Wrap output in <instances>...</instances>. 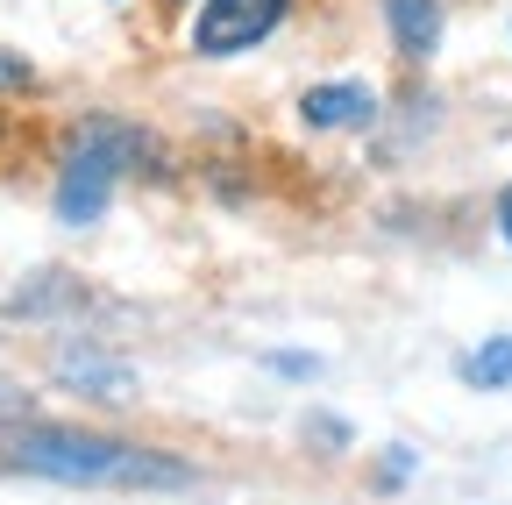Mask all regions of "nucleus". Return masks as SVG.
<instances>
[{
  "instance_id": "39448f33",
  "label": "nucleus",
  "mask_w": 512,
  "mask_h": 505,
  "mask_svg": "<svg viewBox=\"0 0 512 505\" xmlns=\"http://www.w3.org/2000/svg\"><path fill=\"white\" fill-rule=\"evenodd\" d=\"M299 114H306V129H370V121H377V93L356 86V79L313 86V93L299 100Z\"/></svg>"
},
{
  "instance_id": "6e6552de",
  "label": "nucleus",
  "mask_w": 512,
  "mask_h": 505,
  "mask_svg": "<svg viewBox=\"0 0 512 505\" xmlns=\"http://www.w3.org/2000/svg\"><path fill=\"white\" fill-rule=\"evenodd\" d=\"M36 86V72L22 65V57H8V50H0V93H29Z\"/></svg>"
},
{
  "instance_id": "f03ea898",
  "label": "nucleus",
  "mask_w": 512,
  "mask_h": 505,
  "mask_svg": "<svg viewBox=\"0 0 512 505\" xmlns=\"http://www.w3.org/2000/svg\"><path fill=\"white\" fill-rule=\"evenodd\" d=\"M143 157H150L143 129H128V121H79L72 150H64V171H57V221H72V228L100 221L121 171L143 164Z\"/></svg>"
},
{
  "instance_id": "0eeeda50",
  "label": "nucleus",
  "mask_w": 512,
  "mask_h": 505,
  "mask_svg": "<svg viewBox=\"0 0 512 505\" xmlns=\"http://www.w3.org/2000/svg\"><path fill=\"white\" fill-rule=\"evenodd\" d=\"M463 385H477V392H505L512 385V335H491L484 349L463 356Z\"/></svg>"
},
{
  "instance_id": "20e7f679",
  "label": "nucleus",
  "mask_w": 512,
  "mask_h": 505,
  "mask_svg": "<svg viewBox=\"0 0 512 505\" xmlns=\"http://www.w3.org/2000/svg\"><path fill=\"white\" fill-rule=\"evenodd\" d=\"M57 385H72L86 399H107V406H128L136 399V370L114 363V356H93V349H72V356H57Z\"/></svg>"
},
{
  "instance_id": "423d86ee",
  "label": "nucleus",
  "mask_w": 512,
  "mask_h": 505,
  "mask_svg": "<svg viewBox=\"0 0 512 505\" xmlns=\"http://www.w3.org/2000/svg\"><path fill=\"white\" fill-rule=\"evenodd\" d=\"M384 22H392V43L420 65L441 43V0H384Z\"/></svg>"
},
{
  "instance_id": "f257e3e1",
  "label": "nucleus",
  "mask_w": 512,
  "mask_h": 505,
  "mask_svg": "<svg viewBox=\"0 0 512 505\" xmlns=\"http://www.w3.org/2000/svg\"><path fill=\"white\" fill-rule=\"evenodd\" d=\"M8 463L29 477H57V484H114V491H192L200 470H185L157 449H128L107 434H79V427H15Z\"/></svg>"
},
{
  "instance_id": "1a4fd4ad",
  "label": "nucleus",
  "mask_w": 512,
  "mask_h": 505,
  "mask_svg": "<svg viewBox=\"0 0 512 505\" xmlns=\"http://www.w3.org/2000/svg\"><path fill=\"white\" fill-rule=\"evenodd\" d=\"M271 370H278V377H313L320 363H313V356H271Z\"/></svg>"
},
{
  "instance_id": "7ed1b4c3",
  "label": "nucleus",
  "mask_w": 512,
  "mask_h": 505,
  "mask_svg": "<svg viewBox=\"0 0 512 505\" xmlns=\"http://www.w3.org/2000/svg\"><path fill=\"white\" fill-rule=\"evenodd\" d=\"M292 0H207L200 22H192V43H200V57H235L249 43H264L278 22H285Z\"/></svg>"
},
{
  "instance_id": "9d476101",
  "label": "nucleus",
  "mask_w": 512,
  "mask_h": 505,
  "mask_svg": "<svg viewBox=\"0 0 512 505\" xmlns=\"http://www.w3.org/2000/svg\"><path fill=\"white\" fill-rule=\"evenodd\" d=\"M498 235L512 242V185H505V193H498Z\"/></svg>"
}]
</instances>
